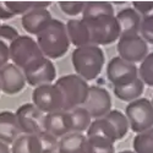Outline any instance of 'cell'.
Wrapping results in <instances>:
<instances>
[{
  "instance_id": "obj_1",
  "label": "cell",
  "mask_w": 153,
  "mask_h": 153,
  "mask_svg": "<svg viewBox=\"0 0 153 153\" xmlns=\"http://www.w3.org/2000/svg\"><path fill=\"white\" fill-rule=\"evenodd\" d=\"M37 44L43 55L50 60L64 56L70 47L66 25L60 20H52L48 26L37 36Z\"/></svg>"
},
{
  "instance_id": "obj_2",
  "label": "cell",
  "mask_w": 153,
  "mask_h": 153,
  "mask_svg": "<svg viewBox=\"0 0 153 153\" xmlns=\"http://www.w3.org/2000/svg\"><path fill=\"white\" fill-rule=\"evenodd\" d=\"M72 65L79 75L85 81H92L103 70L105 56L104 53L98 45L88 44L85 47L76 48L72 52Z\"/></svg>"
},
{
  "instance_id": "obj_3",
  "label": "cell",
  "mask_w": 153,
  "mask_h": 153,
  "mask_svg": "<svg viewBox=\"0 0 153 153\" xmlns=\"http://www.w3.org/2000/svg\"><path fill=\"white\" fill-rule=\"evenodd\" d=\"M55 86L59 88L64 97V110L70 111L77 107H82L88 96L90 86L79 75L71 74L61 76Z\"/></svg>"
},
{
  "instance_id": "obj_4",
  "label": "cell",
  "mask_w": 153,
  "mask_h": 153,
  "mask_svg": "<svg viewBox=\"0 0 153 153\" xmlns=\"http://www.w3.org/2000/svg\"><path fill=\"white\" fill-rule=\"evenodd\" d=\"M9 53L12 64L22 71L27 70L38 60L44 58L37 41L28 36H20L15 42H12L9 47Z\"/></svg>"
},
{
  "instance_id": "obj_5",
  "label": "cell",
  "mask_w": 153,
  "mask_h": 153,
  "mask_svg": "<svg viewBox=\"0 0 153 153\" xmlns=\"http://www.w3.org/2000/svg\"><path fill=\"white\" fill-rule=\"evenodd\" d=\"M85 21V20H83ZM92 37V44L109 45L120 38V27L115 15L99 16L92 20L85 21Z\"/></svg>"
},
{
  "instance_id": "obj_6",
  "label": "cell",
  "mask_w": 153,
  "mask_h": 153,
  "mask_svg": "<svg viewBox=\"0 0 153 153\" xmlns=\"http://www.w3.org/2000/svg\"><path fill=\"white\" fill-rule=\"evenodd\" d=\"M125 115L129 120L130 129L136 134L153 127V104L147 98H138L129 103Z\"/></svg>"
},
{
  "instance_id": "obj_7",
  "label": "cell",
  "mask_w": 153,
  "mask_h": 153,
  "mask_svg": "<svg viewBox=\"0 0 153 153\" xmlns=\"http://www.w3.org/2000/svg\"><path fill=\"white\" fill-rule=\"evenodd\" d=\"M33 104L44 114L64 110V97L55 83L36 87L32 93Z\"/></svg>"
},
{
  "instance_id": "obj_8",
  "label": "cell",
  "mask_w": 153,
  "mask_h": 153,
  "mask_svg": "<svg viewBox=\"0 0 153 153\" xmlns=\"http://www.w3.org/2000/svg\"><path fill=\"white\" fill-rule=\"evenodd\" d=\"M15 114L23 134L38 135L44 131L45 114L38 109L33 103L22 104Z\"/></svg>"
},
{
  "instance_id": "obj_9",
  "label": "cell",
  "mask_w": 153,
  "mask_h": 153,
  "mask_svg": "<svg viewBox=\"0 0 153 153\" xmlns=\"http://www.w3.org/2000/svg\"><path fill=\"white\" fill-rule=\"evenodd\" d=\"M92 117V119H100L107 117L111 111V98L109 92L103 87L90 86L88 96L82 105Z\"/></svg>"
},
{
  "instance_id": "obj_10",
  "label": "cell",
  "mask_w": 153,
  "mask_h": 153,
  "mask_svg": "<svg viewBox=\"0 0 153 153\" xmlns=\"http://www.w3.org/2000/svg\"><path fill=\"white\" fill-rule=\"evenodd\" d=\"M118 52L121 59L129 62H142L148 55V44L140 34L125 36L119 38Z\"/></svg>"
},
{
  "instance_id": "obj_11",
  "label": "cell",
  "mask_w": 153,
  "mask_h": 153,
  "mask_svg": "<svg viewBox=\"0 0 153 153\" xmlns=\"http://www.w3.org/2000/svg\"><path fill=\"white\" fill-rule=\"evenodd\" d=\"M107 77L114 87L124 86L138 79V69L135 64L115 56L108 62Z\"/></svg>"
},
{
  "instance_id": "obj_12",
  "label": "cell",
  "mask_w": 153,
  "mask_h": 153,
  "mask_svg": "<svg viewBox=\"0 0 153 153\" xmlns=\"http://www.w3.org/2000/svg\"><path fill=\"white\" fill-rule=\"evenodd\" d=\"M23 74L26 77V82L33 87L50 85L56 79V69L54 62L45 56L38 60L27 70H25Z\"/></svg>"
},
{
  "instance_id": "obj_13",
  "label": "cell",
  "mask_w": 153,
  "mask_h": 153,
  "mask_svg": "<svg viewBox=\"0 0 153 153\" xmlns=\"http://www.w3.org/2000/svg\"><path fill=\"white\" fill-rule=\"evenodd\" d=\"M26 86V77L21 69L9 62L0 69V88L5 94H16Z\"/></svg>"
},
{
  "instance_id": "obj_14",
  "label": "cell",
  "mask_w": 153,
  "mask_h": 153,
  "mask_svg": "<svg viewBox=\"0 0 153 153\" xmlns=\"http://www.w3.org/2000/svg\"><path fill=\"white\" fill-rule=\"evenodd\" d=\"M44 131L52 134L55 137H64L72 132L71 119L69 111L60 110L55 113L45 114L44 119Z\"/></svg>"
},
{
  "instance_id": "obj_15",
  "label": "cell",
  "mask_w": 153,
  "mask_h": 153,
  "mask_svg": "<svg viewBox=\"0 0 153 153\" xmlns=\"http://www.w3.org/2000/svg\"><path fill=\"white\" fill-rule=\"evenodd\" d=\"M52 20L53 17L48 9H33L22 16L21 23L26 32L38 36L52 22Z\"/></svg>"
},
{
  "instance_id": "obj_16",
  "label": "cell",
  "mask_w": 153,
  "mask_h": 153,
  "mask_svg": "<svg viewBox=\"0 0 153 153\" xmlns=\"http://www.w3.org/2000/svg\"><path fill=\"white\" fill-rule=\"evenodd\" d=\"M22 134L15 113L9 110L0 111V141L6 145H12Z\"/></svg>"
},
{
  "instance_id": "obj_17",
  "label": "cell",
  "mask_w": 153,
  "mask_h": 153,
  "mask_svg": "<svg viewBox=\"0 0 153 153\" xmlns=\"http://www.w3.org/2000/svg\"><path fill=\"white\" fill-rule=\"evenodd\" d=\"M115 17L120 27V37L140 34L142 17L134 7H126L120 10Z\"/></svg>"
},
{
  "instance_id": "obj_18",
  "label": "cell",
  "mask_w": 153,
  "mask_h": 153,
  "mask_svg": "<svg viewBox=\"0 0 153 153\" xmlns=\"http://www.w3.org/2000/svg\"><path fill=\"white\" fill-rule=\"evenodd\" d=\"M66 30L70 43L74 44L76 48L85 47L88 44H92V37L88 28L87 23L81 19H71L66 23Z\"/></svg>"
},
{
  "instance_id": "obj_19",
  "label": "cell",
  "mask_w": 153,
  "mask_h": 153,
  "mask_svg": "<svg viewBox=\"0 0 153 153\" xmlns=\"http://www.w3.org/2000/svg\"><path fill=\"white\" fill-rule=\"evenodd\" d=\"M87 136L80 132H70L59 141L58 153H86Z\"/></svg>"
},
{
  "instance_id": "obj_20",
  "label": "cell",
  "mask_w": 153,
  "mask_h": 153,
  "mask_svg": "<svg viewBox=\"0 0 153 153\" xmlns=\"http://www.w3.org/2000/svg\"><path fill=\"white\" fill-rule=\"evenodd\" d=\"M11 153H42L39 137L28 134L20 135L11 145Z\"/></svg>"
},
{
  "instance_id": "obj_21",
  "label": "cell",
  "mask_w": 153,
  "mask_h": 153,
  "mask_svg": "<svg viewBox=\"0 0 153 153\" xmlns=\"http://www.w3.org/2000/svg\"><path fill=\"white\" fill-rule=\"evenodd\" d=\"M143 90H145V83L138 77L135 81H132L131 83L114 87V94H115L117 98H119L120 100L131 103V102H134L141 97V94L143 93Z\"/></svg>"
},
{
  "instance_id": "obj_22",
  "label": "cell",
  "mask_w": 153,
  "mask_h": 153,
  "mask_svg": "<svg viewBox=\"0 0 153 153\" xmlns=\"http://www.w3.org/2000/svg\"><path fill=\"white\" fill-rule=\"evenodd\" d=\"M91 136L104 137V138H108L110 141H113L114 143L118 141L117 132L114 130L113 125L110 124V121L105 117L100 118V119H96L92 121L90 129L87 130V137H91Z\"/></svg>"
},
{
  "instance_id": "obj_23",
  "label": "cell",
  "mask_w": 153,
  "mask_h": 153,
  "mask_svg": "<svg viewBox=\"0 0 153 153\" xmlns=\"http://www.w3.org/2000/svg\"><path fill=\"white\" fill-rule=\"evenodd\" d=\"M70 119H71V126H72V132H85L90 129L92 124V117L90 115L83 107H77L69 111Z\"/></svg>"
},
{
  "instance_id": "obj_24",
  "label": "cell",
  "mask_w": 153,
  "mask_h": 153,
  "mask_svg": "<svg viewBox=\"0 0 153 153\" xmlns=\"http://www.w3.org/2000/svg\"><path fill=\"white\" fill-rule=\"evenodd\" d=\"M105 15H115L114 7L110 3L104 1H90L86 3L83 12H82V20L88 21L99 16H105Z\"/></svg>"
},
{
  "instance_id": "obj_25",
  "label": "cell",
  "mask_w": 153,
  "mask_h": 153,
  "mask_svg": "<svg viewBox=\"0 0 153 153\" xmlns=\"http://www.w3.org/2000/svg\"><path fill=\"white\" fill-rule=\"evenodd\" d=\"M86 153H115L114 142L100 136L87 137Z\"/></svg>"
},
{
  "instance_id": "obj_26",
  "label": "cell",
  "mask_w": 153,
  "mask_h": 153,
  "mask_svg": "<svg viewBox=\"0 0 153 153\" xmlns=\"http://www.w3.org/2000/svg\"><path fill=\"white\" fill-rule=\"evenodd\" d=\"M105 118L110 121V124L114 127V130H115L118 141L119 140H123L130 129L129 120H127L126 115L124 113H121L120 110H111Z\"/></svg>"
},
{
  "instance_id": "obj_27",
  "label": "cell",
  "mask_w": 153,
  "mask_h": 153,
  "mask_svg": "<svg viewBox=\"0 0 153 153\" xmlns=\"http://www.w3.org/2000/svg\"><path fill=\"white\" fill-rule=\"evenodd\" d=\"M10 11L16 15H25L33 9H48L50 6L49 1H6Z\"/></svg>"
},
{
  "instance_id": "obj_28",
  "label": "cell",
  "mask_w": 153,
  "mask_h": 153,
  "mask_svg": "<svg viewBox=\"0 0 153 153\" xmlns=\"http://www.w3.org/2000/svg\"><path fill=\"white\" fill-rule=\"evenodd\" d=\"M135 153H153V127L135 136L132 142Z\"/></svg>"
},
{
  "instance_id": "obj_29",
  "label": "cell",
  "mask_w": 153,
  "mask_h": 153,
  "mask_svg": "<svg viewBox=\"0 0 153 153\" xmlns=\"http://www.w3.org/2000/svg\"><path fill=\"white\" fill-rule=\"evenodd\" d=\"M138 77L145 85L153 87V53H148L141 62L138 69Z\"/></svg>"
},
{
  "instance_id": "obj_30",
  "label": "cell",
  "mask_w": 153,
  "mask_h": 153,
  "mask_svg": "<svg viewBox=\"0 0 153 153\" xmlns=\"http://www.w3.org/2000/svg\"><path fill=\"white\" fill-rule=\"evenodd\" d=\"M39 137L41 146H42V153H58L59 151V141L58 137L53 136L47 131H43L37 135Z\"/></svg>"
},
{
  "instance_id": "obj_31",
  "label": "cell",
  "mask_w": 153,
  "mask_h": 153,
  "mask_svg": "<svg viewBox=\"0 0 153 153\" xmlns=\"http://www.w3.org/2000/svg\"><path fill=\"white\" fill-rule=\"evenodd\" d=\"M86 3L83 1H60V10L68 16H77L83 12Z\"/></svg>"
},
{
  "instance_id": "obj_32",
  "label": "cell",
  "mask_w": 153,
  "mask_h": 153,
  "mask_svg": "<svg viewBox=\"0 0 153 153\" xmlns=\"http://www.w3.org/2000/svg\"><path fill=\"white\" fill-rule=\"evenodd\" d=\"M19 37L20 34L15 27L9 26V25H0V41L3 43L10 47V44L15 42Z\"/></svg>"
},
{
  "instance_id": "obj_33",
  "label": "cell",
  "mask_w": 153,
  "mask_h": 153,
  "mask_svg": "<svg viewBox=\"0 0 153 153\" xmlns=\"http://www.w3.org/2000/svg\"><path fill=\"white\" fill-rule=\"evenodd\" d=\"M140 36L146 41V43L153 44V16L142 17L141 27H140Z\"/></svg>"
},
{
  "instance_id": "obj_34",
  "label": "cell",
  "mask_w": 153,
  "mask_h": 153,
  "mask_svg": "<svg viewBox=\"0 0 153 153\" xmlns=\"http://www.w3.org/2000/svg\"><path fill=\"white\" fill-rule=\"evenodd\" d=\"M132 7L141 15V17L153 16V1H135Z\"/></svg>"
},
{
  "instance_id": "obj_35",
  "label": "cell",
  "mask_w": 153,
  "mask_h": 153,
  "mask_svg": "<svg viewBox=\"0 0 153 153\" xmlns=\"http://www.w3.org/2000/svg\"><path fill=\"white\" fill-rule=\"evenodd\" d=\"M9 60H10L9 45L0 41V69H3L5 65H7Z\"/></svg>"
},
{
  "instance_id": "obj_36",
  "label": "cell",
  "mask_w": 153,
  "mask_h": 153,
  "mask_svg": "<svg viewBox=\"0 0 153 153\" xmlns=\"http://www.w3.org/2000/svg\"><path fill=\"white\" fill-rule=\"evenodd\" d=\"M15 15L10 11L6 5V1H0V20H10Z\"/></svg>"
},
{
  "instance_id": "obj_37",
  "label": "cell",
  "mask_w": 153,
  "mask_h": 153,
  "mask_svg": "<svg viewBox=\"0 0 153 153\" xmlns=\"http://www.w3.org/2000/svg\"><path fill=\"white\" fill-rule=\"evenodd\" d=\"M0 153H11V149L9 148V145L0 141Z\"/></svg>"
},
{
  "instance_id": "obj_38",
  "label": "cell",
  "mask_w": 153,
  "mask_h": 153,
  "mask_svg": "<svg viewBox=\"0 0 153 153\" xmlns=\"http://www.w3.org/2000/svg\"><path fill=\"white\" fill-rule=\"evenodd\" d=\"M119 153H135L134 151H123V152H119Z\"/></svg>"
},
{
  "instance_id": "obj_39",
  "label": "cell",
  "mask_w": 153,
  "mask_h": 153,
  "mask_svg": "<svg viewBox=\"0 0 153 153\" xmlns=\"http://www.w3.org/2000/svg\"><path fill=\"white\" fill-rule=\"evenodd\" d=\"M151 102H152V104H153V98H152V100H151Z\"/></svg>"
},
{
  "instance_id": "obj_40",
  "label": "cell",
  "mask_w": 153,
  "mask_h": 153,
  "mask_svg": "<svg viewBox=\"0 0 153 153\" xmlns=\"http://www.w3.org/2000/svg\"><path fill=\"white\" fill-rule=\"evenodd\" d=\"M0 92H1V88H0Z\"/></svg>"
},
{
  "instance_id": "obj_41",
  "label": "cell",
  "mask_w": 153,
  "mask_h": 153,
  "mask_svg": "<svg viewBox=\"0 0 153 153\" xmlns=\"http://www.w3.org/2000/svg\"><path fill=\"white\" fill-rule=\"evenodd\" d=\"M0 25H1V23H0Z\"/></svg>"
}]
</instances>
